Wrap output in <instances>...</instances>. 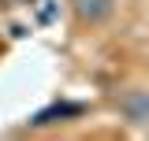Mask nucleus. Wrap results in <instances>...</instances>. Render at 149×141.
<instances>
[{"label": "nucleus", "mask_w": 149, "mask_h": 141, "mask_svg": "<svg viewBox=\"0 0 149 141\" xmlns=\"http://www.w3.org/2000/svg\"><path fill=\"white\" fill-rule=\"evenodd\" d=\"M108 11H112V0H78L82 22H101V19H108Z\"/></svg>", "instance_id": "f03ea898"}, {"label": "nucleus", "mask_w": 149, "mask_h": 141, "mask_svg": "<svg viewBox=\"0 0 149 141\" xmlns=\"http://www.w3.org/2000/svg\"><path fill=\"white\" fill-rule=\"evenodd\" d=\"M123 115L130 123H149V93H134L123 100Z\"/></svg>", "instance_id": "f257e3e1"}]
</instances>
